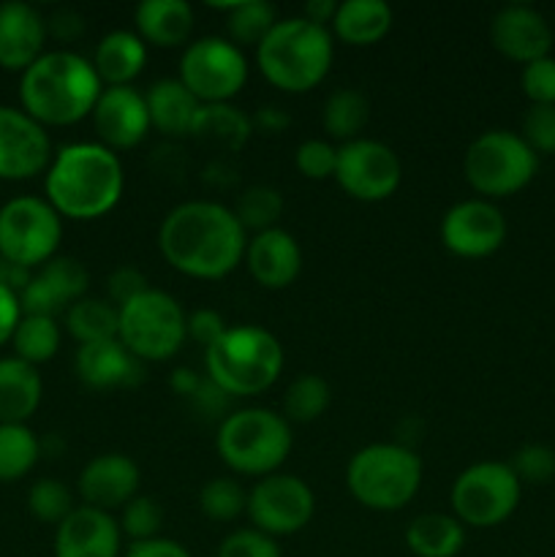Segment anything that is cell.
I'll list each match as a JSON object with an SVG mask.
<instances>
[{"instance_id": "obj_54", "label": "cell", "mask_w": 555, "mask_h": 557, "mask_svg": "<svg viewBox=\"0 0 555 557\" xmlns=\"http://www.w3.org/2000/svg\"><path fill=\"white\" fill-rule=\"evenodd\" d=\"M337 5L341 3H335V0H308V3H305L303 16L308 22H313V25L326 27V25H332V20H335Z\"/></svg>"}, {"instance_id": "obj_40", "label": "cell", "mask_w": 555, "mask_h": 557, "mask_svg": "<svg viewBox=\"0 0 555 557\" xmlns=\"http://www.w3.org/2000/svg\"><path fill=\"white\" fill-rule=\"evenodd\" d=\"M27 509H30V515L38 522L58 528L76 506L74 495H71V490L63 482H58V479H38L30 487V493H27Z\"/></svg>"}, {"instance_id": "obj_44", "label": "cell", "mask_w": 555, "mask_h": 557, "mask_svg": "<svg viewBox=\"0 0 555 557\" xmlns=\"http://www.w3.org/2000/svg\"><path fill=\"white\" fill-rule=\"evenodd\" d=\"M520 87H522V96L531 101V107H555V58L553 54L522 65Z\"/></svg>"}, {"instance_id": "obj_3", "label": "cell", "mask_w": 555, "mask_h": 557, "mask_svg": "<svg viewBox=\"0 0 555 557\" xmlns=\"http://www.w3.org/2000/svg\"><path fill=\"white\" fill-rule=\"evenodd\" d=\"M101 90L90 60L71 49L44 52L20 79L22 109L44 128L76 125L90 117Z\"/></svg>"}, {"instance_id": "obj_51", "label": "cell", "mask_w": 555, "mask_h": 557, "mask_svg": "<svg viewBox=\"0 0 555 557\" xmlns=\"http://www.w3.org/2000/svg\"><path fill=\"white\" fill-rule=\"evenodd\" d=\"M47 30L52 33V36L63 38V41H74V38H79L82 33H85V20H82L76 11L63 9L47 22Z\"/></svg>"}, {"instance_id": "obj_20", "label": "cell", "mask_w": 555, "mask_h": 557, "mask_svg": "<svg viewBox=\"0 0 555 557\" xmlns=\"http://www.w3.org/2000/svg\"><path fill=\"white\" fill-rule=\"evenodd\" d=\"M141 471L128 455L109 451L98 455L82 468L76 490L82 495V506H92L112 515L114 509H123L128 500L139 495Z\"/></svg>"}, {"instance_id": "obj_28", "label": "cell", "mask_w": 555, "mask_h": 557, "mask_svg": "<svg viewBox=\"0 0 555 557\" xmlns=\"http://www.w3.org/2000/svg\"><path fill=\"white\" fill-rule=\"evenodd\" d=\"M44 384L33 364L0 359V424H25L41 406Z\"/></svg>"}, {"instance_id": "obj_34", "label": "cell", "mask_w": 555, "mask_h": 557, "mask_svg": "<svg viewBox=\"0 0 555 557\" xmlns=\"http://www.w3.org/2000/svg\"><path fill=\"white\" fill-rule=\"evenodd\" d=\"M368 117L370 101L357 87H341V90L330 92V98L324 101V112H321L324 131L330 134V139H337L341 145L359 139Z\"/></svg>"}, {"instance_id": "obj_18", "label": "cell", "mask_w": 555, "mask_h": 557, "mask_svg": "<svg viewBox=\"0 0 555 557\" xmlns=\"http://www.w3.org/2000/svg\"><path fill=\"white\" fill-rule=\"evenodd\" d=\"M90 117L98 145L112 152L134 150L152 131L145 96L134 87H103Z\"/></svg>"}, {"instance_id": "obj_2", "label": "cell", "mask_w": 555, "mask_h": 557, "mask_svg": "<svg viewBox=\"0 0 555 557\" xmlns=\"http://www.w3.org/2000/svg\"><path fill=\"white\" fill-rule=\"evenodd\" d=\"M125 174L118 152L98 141L60 147L44 177V194L60 218L96 221L123 199Z\"/></svg>"}, {"instance_id": "obj_6", "label": "cell", "mask_w": 555, "mask_h": 557, "mask_svg": "<svg viewBox=\"0 0 555 557\" xmlns=\"http://www.w3.org/2000/svg\"><path fill=\"white\" fill-rule=\"evenodd\" d=\"M294 446L292 424L270 408H239L218 424L215 449L239 476L264 479L281 471Z\"/></svg>"}, {"instance_id": "obj_19", "label": "cell", "mask_w": 555, "mask_h": 557, "mask_svg": "<svg viewBox=\"0 0 555 557\" xmlns=\"http://www.w3.org/2000/svg\"><path fill=\"white\" fill-rule=\"evenodd\" d=\"M490 44L511 63L528 65L550 54L553 27L533 5L511 3L495 11V16L490 20Z\"/></svg>"}, {"instance_id": "obj_27", "label": "cell", "mask_w": 555, "mask_h": 557, "mask_svg": "<svg viewBox=\"0 0 555 557\" xmlns=\"http://www.w3.org/2000/svg\"><path fill=\"white\" fill-rule=\"evenodd\" d=\"M147 114H150V125L163 136H190L199 114L201 103L188 92V87L172 76V79H158L156 85L147 90Z\"/></svg>"}, {"instance_id": "obj_30", "label": "cell", "mask_w": 555, "mask_h": 557, "mask_svg": "<svg viewBox=\"0 0 555 557\" xmlns=\"http://www.w3.org/2000/svg\"><path fill=\"white\" fill-rule=\"evenodd\" d=\"M330 27L348 47H373L392 30V9L384 0H346Z\"/></svg>"}, {"instance_id": "obj_25", "label": "cell", "mask_w": 555, "mask_h": 557, "mask_svg": "<svg viewBox=\"0 0 555 557\" xmlns=\"http://www.w3.org/2000/svg\"><path fill=\"white\" fill-rule=\"evenodd\" d=\"M136 36L158 49L188 44L196 16L185 0H141L134 11Z\"/></svg>"}, {"instance_id": "obj_45", "label": "cell", "mask_w": 555, "mask_h": 557, "mask_svg": "<svg viewBox=\"0 0 555 557\" xmlns=\"http://www.w3.org/2000/svg\"><path fill=\"white\" fill-rule=\"evenodd\" d=\"M215 557H283L278 539L267 536V533L256 531V528H239V531L229 533L221 544H218Z\"/></svg>"}, {"instance_id": "obj_33", "label": "cell", "mask_w": 555, "mask_h": 557, "mask_svg": "<svg viewBox=\"0 0 555 557\" xmlns=\"http://www.w3.org/2000/svg\"><path fill=\"white\" fill-rule=\"evenodd\" d=\"M120 310L109 299L82 297L65 310V330L79 346L118 341Z\"/></svg>"}, {"instance_id": "obj_26", "label": "cell", "mask_w": 555, "mask_h": 557, "mask_svg": "<svg viewBox=\"0 0 555 557\" xmlns=\"http://www.w3.org/2000/svg\"><path fill=\"white\" fill-rule=\"evenodd\" d=\"M90 63L101 85L131 87L147 65V44L136 30H112L98 41Z\"/></svg>"}, {"instance_id": "obj_8", "label": "cell", "mask_w": 555, "mask_h": 557, "mask_svg": "<svg viewBox=\"0 0 555 557\" xmlns=\"http://www.w3.org/2000/svg\"><path fill=\"white\" fill-rule=\"evenodd\" d=\"M536 152L522 141L520 134L506 128L479 134L462 158L466 183L488 201L520 194L536 177Z\"/></svg>"}, {"instance_id": "obj_53", "label": "cell", "mask_w": 555, "mask_h": 557, "mask_svg": "<svg viewBox=\"0 0 555 557\" xmlns=\"http://www.w3.org/2000/svg\"><path fill=\"white\" fill-rule=\"evenodd\" d=\"M201 384H205V379L188 368H177L172 373V379H169V386L174 389V395L185 397V400H190V397L201 389Z\"/></svg>"}, {"instance_id": "obj_15", "label": "cell", "mask_w": 555, "mask_h": 557, "mask_svg": "<svg viewBox=\"0 0 555 557\" xmlns=\"http://www.w3.org/2000/svg\"><path fill=\"white\" fill-rule=\"evenodd\" d=\"M441 245L457 259H488L506 243V218L488 199H466L441 218Z\"/></svg>"}, {"instance_id": "obj_35", "label": "cell", "mask_w": 555, "mask_h": 557, "mask_svg": "<svg viewBox=\"0 0 555 557\" xmlns=\"http://www.w3.org/2000/svg\"><path fill=\"white\" fill-rule=\"evenodd\" d=\"M41 457V444L27 424H0V484L27 476Z\"/></svg>"}, {"instance_id": "obj_29", "label": "cell", "mask_w": 555, "mask_h": 557, "mask_svg": "<svg viewBox=\"0 0 555 557\" xmlns=\"http://www.w3.org/2000/svg\"><path fill=\"white\" fill-rule=\"evenodd\" d=\"M406 547L414 557H457L466 547V525L444 511L417 515L406 528Z\"/></svg>"}, {"instance_id": "obj_21", "label": "cell", "mask_w": 555, "mask_h": 557, "mask_svg": "<svg viewBox=\"0 0 555 557\" xmlns=\"http://www.w3.org/2000/svg\"><path fill=\"white\" fill-rule=\"evenodd\" d=\"M123 531L109 511L76 506L54 531V557H120Z\"/></svg>"}, {"instance_id": "obj_16", "label": "cell", "mask_w": 555, "mask_h": 557, "mask_svg": "<svg viewBox=\"0 0 555 557\" xmlns=\"http://www.w3.org/2000/svg\"><path fill=\"white\" fill-rule=\"evenodd\" d=\"M52 163L47 128L25 109L0 107V180H30Z\"/></svg>"}, {"instance_id": "obj_23", "label": "cell", "mask_w": 555, "mask_h": 557, "mask_svg": "<svg viewBox=\"0 0 555 557\" xmlns=\"http://www.w3.org/2000/svg\"><path fill=\"white\" fill-rule=\"evenodd\" d=\"M47 36V20L30 3H0V69L25 74L44 54Z\"/></svg>"}, {"instance_id": "obj_24", "label": "cell", "mask_w": 555, "mask_h": 557, "mask_svg": "<svg viewBox=\"0 0 555 557\" xmlns=\"http://www.w3.org/2000/svg\"><path fill=\"white\" fill-rule=\"evenodd\" d=\"M76 379L96 392L131 389L141 381V362L120 341L90 343L76 348Z\"/></svg>"}, {"instance_id": "obj_32", "label": "cell", "mask_w": 555, "mask_h": 557, "mask_svg": "<svg viewBox=\"0 0 555 557\" xmlns=\"http://www.w3.org/2000/svg\"><path fill=\"white\" fill-rule=\"evenodd\" d=\"M215 11L226 14V33L229 41L234 47H259L267 36H270L272 27L278 25V11L275 5L267 3V0H237V3H210Z\"/></svg>"}, {"instance_id": "obj_4", "label": "cell", "mask_w": 555, "mask_h": 557, "mask_svg": "<svg viewBox=\"0 0 555 557\" xmlns=\"http://www.w3.org/2000/svg\"><path fill=\"white\" fill-rule=\"evenodd\" d=\"M335 60L330 27L305 16L278 20L270 36L256 47V65L272 87L283 92H310L326 79Z\"/></svg>"}, {"instance_id": "obj_31", "label": "cell", "mask_w": 555, "mask_h": 557, "mask_svg": "<svg viewBox=\"0 0 555 557\" xmlns=\"http://www.w3.org/2000/svg\"><path fill=\"white\" fill-rule=\"evenodd\" d=\"M254 134V120L232 103H205L196 114L190 136L215 150L237 152Z\"/></svg>"}, {"instance_id": "obj_47", "label": "cell", "mask_w": 555, "mask_h": 557, "mask_svg": "<svg viewBox=\"0 0 555 557\" xmlns=\"http://www.w3.org/2000/svg\"><path fill=\"white\" fill-rule=\"evenodd\" d=\"M147 288H150V283H147V277L141 275L136 267H118V270L109 275V283H107L109 302H112L118 310L123 308V305H128L131 299L139 297V294H145Z\"/></svg>"}, {"instance_id": "obj_49", "label": "cell", "mask_w": 555, "mask_h": 557, "mask_svg": "<svg viewBox=\"0 0 555 557\" xmlns=\"http://www.w3.org/2000/svg\"><path fill=\"white\" fill-rule=\"evenodd\" d=\"M125 557H194L174 539H147V542H131Z\"/></svg>"}, {"instance_id": "obj_38", "label": "cell", "mask_w": 555, "mask_h": 557, "mask_svg": "<svg viewBox=\"0 0 555 557\" xmlns=\"http://www.w3.org/2000/svg\"><path fill=\"white\" fill-rule=\"evenodd\" d=\"M234 215L243 223L245 232H267V228H278V221L283 215V196L281 190L270 188V185H254V188L243 190L237 199Z\"/></svg>"}, {"instance_id": "obj_14", "label": "cell", "mask_w": 555, "mask_h": 557, "mask_svg": "<svg viewBox=\"0 0 555 557\" xmlns=\"http://www.w3.org/2000/svg\"><path fill=\"white\" fill-rule=\"evenodd\" d=\"M245 515L267 536H294L313 520L316 495L299 476L278 471L254 484Z\"/></svg>"}, {"instance_id": "obj_17", "label": "cell", "mask_w": 555, "mask_h": 557, "mask_svg": "<svg viewBox=\"0 0 555 557\" xmlns=\"http://www.w3.org/2000/svg\"><path fill=\"white\" fill-rule=\"evenodd\" d=\"M87 286H90V272L82 261L71 256H54L52 261L38 267L36 275L20 292L22 315H47V319L65 315L71 305L85 297Z\"/></svg>"}, {"instance_id": "obj_46", "label": "cell", "mask_w": 555, "mask_h": 557, "mask_svg": "<svg viewBox=\"0 0 555 557\" xmlns=\"http://www.w3.org/2000/svg\"><path fill=\"white\" fill-rule=\"evenodd\" d=\"M520 136L536 156H555V107H528Z\"/></svg>"}, {"instance_id": "obj_13", "label": "cell", "mask_w": 555, "mask_h": 557, "mask_svg": "<svg viewBox=\"0 0 555 557\" xmlns=\"http://www.w3.org/2000/svg\"><path fill=\"white\" fill-rule=\"evenodd\" d=\"M335 180L351 199L375 205L400 188L403 163L390 145L379 139H354L337 147Z\"/></svg>"}, {"instance_id": "obj_7", "label": "cell", "mask_w": 555, "mask_h": 557, "mask_svg": "<svg viewBox=\"0 0 555 557\" xmlns=\"http://www.w3.org/2000/svg\"><path fill=\"white\" fill-rule=\"evenodd\" d=\"M422 460L403 444H368L346 466V487L370 511H400L419 493Z\"/></svg>"}, {"instance_id": "obj_43", "label": "cell", "mask_w": 555, "mask_h": 557, "mask_svg": "<svg viewBox=\"0 0 555 557\" xmlns=\"http://www.w3.org/2000/svg\"><path fill=\"white\" fill-rule=\"evenodd\" d=\"M294 166L305 180H332L337 166V147L326 139H305L294 150Z\"/></svg>"}, {"instance_id": "obj_42", "label": "cell", "mask_w": 555, "mask_h": 557, "mask_svg": "<svg viewBox=\"0 0 555 557\" xmlns=\"http://www.w3.org/2000/svg\"><path fill=\"white\" fill-rule=\"evenodd\" d=\"M509 468L520 484H550L555 479V451L544 444H526L515 451Z\"/></svg>"}, {"instance_id": "obj_52", "label": "cell", "mask_w": 555, "mask_h": 557, "mask_svg": "<svg viewBox=\"0 0 555 557\" xmlns=\"http://www.w3.org/2000/svg\"><path fill=\"white\" fill-rule=\"evenodd\" d=\"M250 120H254V128L264 131V134H283L288 128V123H292V117L278 107H261L256 112V117Z\"/></svg>"}, {"instance_id": "obj_41", "label": "cell", "mask_w": 555, "mask_h": 557, "mask_svg": "<svg viewBox=\"0 0 555 557\" xmlns=\"http://www.w3.org/2000/svg\"><path fill=\"white\" fill-rule=\"evenodd\" d=\"M123 536H128L131 542H147V539H158L163 528V509L156 498L150 495H136L134 500L120 509L118 520Z\"/></svg>"}, {"instance_id": "obj_9", "label": "cell", "mask_w": 555, "mask_h": 557, "mask_svg": "<svg viewBox=\"0 0 555 557\" xmlns=\"http://www.w3.org/2000/svg\"><path fill=\"white\" fill-rule=\"evenodd\" d=\"M118 341L139 362H166L188 341V313L172 294L150 286L120 308Z\"/></svg>"}, {"instance_id": "obj_50", "label": "cell", "mask_w": 555, "mask_h": 557, "mask_svg": "<svg viewBox=\"0 0 555 557\" xmlns=\"http://www.w3.org/2000/svg\"><path fill=\"white\" fill-rule=\"evenodd\" d=\"M20 319H22L20 294L11 292L9 286H3V283H0V346L11 343Z\"/></svg>"}, {"instance_id": "obj_5", "label": "cell", "mask_w": 555, "mask_h": 557, "mask_svg": "<svg viewBox=\"0 0 555 557\" xmlns=\"http://www.w3.org/2000/svg\"><path fill=\"white\" fill-rule=\"evenodd\" d=\"M205 370L226 397L264 395L281 379L283 346L264 326H229L226 335L205 351Z\"/></svg>"}, {"instance_id": "obj_12", "label": "cell", "mask_w": 555, "mask_h": 557, "mask_svg": "<svg viewBox=\"0 0 555 557\" xmlns=\"http://www.w3.org/2000/svg\"><path fill=\"white\" fill-rule=\"evenodd\" d=\"M177 79L190 96L205 103H229L248 82V60L243 49L223 36L196 38L180 58Z\"/></svg>"}, {"instance_id": "obj_39", "label": "cell", "mask_w": 555, "mask_h": 557, "mask_svg": "<svg viewBox=\"0 0 555 557\" xmlns=\"http://www.w3.org/2000/svg\"><path fill=\"white\" fill-rule=\"evenodd\" d=\"M245 506H248V493L232 476L210 479L199 493L201 515L212 522L237 520L239 515H245Z\"/></svg>"}, {"instance_id": "obj_37", "label": "cell", "mask_w": 555, "mask_h": 557, "mask_svg": "<svg viewBox=\"0 0 555 557\" xmlns=\"http://www.w3.org/2000/svg\"><path fill=\"white\" fill-rule=\"evenodd\" d=\"M330 403V384L321 375H299V379H294L288 384L286 395H283V417H286L288 424H310L324 417Z\"/></svg>"}, {"instance_id": "obj_36", "label": "cell", "mask_w": 555, "mask_h": 557, "mask_svg": "<svg viewBox=\"0 0 555 557\" xmlns=\"http://www.w3.org/2000/svg\"><path fill=\"white\" fill-rule=\"evenodd\" d=\"M11 346H14V357L22 359L27 364H44L58 354L60 348V326L58 319H47V315H22L20 324H16L14 337H11Z\"/></svg>"}, {"instance_id": "obj_10", "label": "cell", "mask_w": 555, "mask_h": 557, "mask_svg": "<svg viewBox=\"0 0 555 557\" xmlns=\"http://www.w3.org/2000/svg\"><path fill=\"white\" fill-rule=\"evenodd\" d=\"M520 495L522 484L509 462H473L452 484V515L466 528L488 531L515 515Z\"/></svg>"}, {"instance_id": "obj_48", "label": "cell", "mask_w": 555, "mask_h": 557, "mask_svg": "<svg viewBox=\"0 0 555 557\" xmlns=\"http://www.w3.org/2000/svg\"><path fill=\"white\" fill-rule=\"evenodd\" d=\"M226 330L229 324L223 321V315L218 313V310L199 308L188 315V337L194 343H199L205 351L210 346H215V343L226 335Z\"/></svg>"}, {"instance_id": "obj_11", "label": "cell", "mask_w": 555, "mask_h": 557, "mask_svg": "<svg viewBox=\"0 0 555 557\" xmlns=\"http://www.w3.org/2000/svg\"><path fill=\"white\" fill-rule=\"evenodd\" d=\"M63 218L47 199L16 196L0 207V259L36 270L58 256Z\"/></svg>"}, {"instance_id": "obj_1", "label": "cell", "mask_w": 555, "mask_h": 557, "mask_svg": "<svg viewBox=\"0 0 555 557\" xmlns=\"http://www.w3.org/2000/svg\"><path fill=\"white\" fill-rule=\"evenodd\" d=\"M248 232L234 210L218 201H183L158 226V250L180 275L196 281H221L245 259Z\"/></svg>"}, {"instance_id": "obj_22", "label": "cell", "mask_w": 555, "mask_h": 557, "mask_svg": "<svg viewBox=\"0 0 555 557\" xmlns=\"http://www.w3.org/2000/svg\"><path fill=\"white\" fill-rule=\"evenodd\" d=\"M243 264L261 288L281 292L288 288L303 272V250L286 228H267L248 237Z\"/></svg>"}]
</instances>
